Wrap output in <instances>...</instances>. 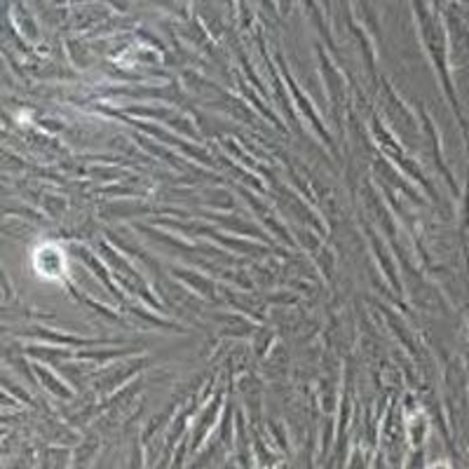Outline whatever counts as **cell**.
I'll list each match as a JSON object with an SVG mask.
<instances>
[]
</instances>
